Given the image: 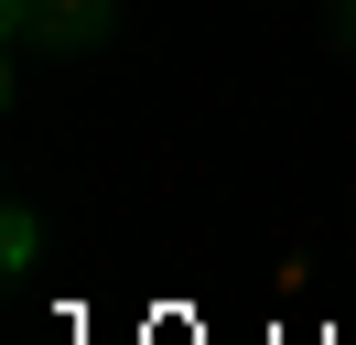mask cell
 <instances>
[{
	"instance_id": "cell-2",
	"label": "cell",
	"mask_w": 356,
	"mask_h": 345,
	"mask_svg": "<svg viewBox=\"0 0 356 345\" xmlns=\"http://www.w3.org/2000/svg\"><path fill=\"white\" fill-rule=\"evenodd\" d=\"M33 248H44V237H33V205H11V216H0V259H11V270H33Z\"/></svg>"
},
{
	"instance_id": "cell-1",
	"label": "cell",
	"mask_w": 356,
	"mask_h": 345,
	"mask_svg": "<svg viewBox=\"0 0 356 345\" xmlns=\"http://www.w3.org/2000/svg\"><path fill=\"white\" fill-rule=\"evenodd\" d=\"M11 22H22L33 43H97L108 0H11Z\"/></svg>"
}]
</instances>
